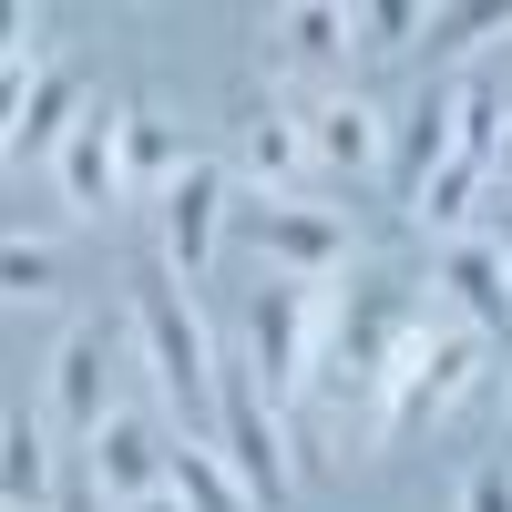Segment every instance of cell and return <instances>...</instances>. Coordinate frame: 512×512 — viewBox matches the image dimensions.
<instances>
[{
	"label": "cell",
	"mask_w": 512,
	"mask_h": 512,
	"mask_svg": "<svg viewBox=\"0 0 512 512\" xmlns=\"http://www.w3.org/2000/svg\"><path fill=\"white\" fill-rule=\"evenodd\" d=\"M103 369H113L103 328H72V338H62V359H52V420H62L72 441H93L103 420H113V400H103Z\"/></svg>",
	"instance_id": "cell-10"
},
{
	"label": "cell",
	"mask_w": 512,
	"mask_h": 512,
	"mask_svg": "<svg viewBox=\"0 0 512 512\" xmlns=\"http://www.w3.org/2000/svg\"><path fill=\"white\" fill-rule=\"evenodd\" d=\"M52 175H62L72 216H113V205H123V113L113 103H93V113L72 123V144L52 154Z\"/></svg>",
	"instance_id": "cell-7"
},
{
	"label": "cell",
	"mask_w": 512,
	"mask_h": 512,
	"mask_svg": "<svg viewBox=\"0 0 512 512\" xmlns=\"http://www.w3.org/2000/svg\"><path fill=\"white\" fill-rule=\"evenodd\" d=\"M492 31H512V0H482V11H431V52L461 62V52H482Z\"/></svg>",
	"instance_id": "cell-22"
},
{
	"label": "cell",
	"mask_w": 512,
	"mask_h": 512,
	"mask_svg": "<svg viewBox=\"0 0 512 512\" xmlns=\"http://www.w3.org/2000/svg\"><path fill=\"white\" fill-rule=\"evenodd\" d=\"M164 492H175L185 512H256L236 492V472L216 461V441H175V451H164Z\"/></svg>",
	"instance_id": "cell-15"
},
{
	"label": "cell",
	"mask_w": 512,
	"mask_h": 512,
	"mask_svg": "<svg viewBox=\"0 0 512 512\" xmlns=\"http://www.w3.org/2000/svg\"><path fill=\"white\" fill-rule=\"evenodd\" d=\"M41 52H21V62H0V154H11V134H21V113H31V93H41Z\"/></svg>",
	"instance_id": "cell-23"
},
{
	"label": "cell",
	"mask_w": 512,
	"mask_h": 512,
	"mask_svg": "<svg viewBox=\"0 0 512 512\" xmlns=\"http://www.w3.org/2000/svg\"><path fill=\"white\" fill-rule=\"evenodd\" d=\"M441 287L461 297V318H472V328H502V338H512V277H502L492 236H461L451 267H441Z\"/></svg>",
	"instance_id": "cell-13"
},
{
	"label": "cell",
	"mask_w": 512,
	"mask_h": 512,
	"mask_svg": "<svg viewBox=\"0 0 512 512\" xmlns=\"http://www.w3.org/2000/svg\"><path fill=\"white\" fill-rule=\"evenodd\" d=\"M31 52V11H21V0H0V62H21Z\"/></svg>",
	"instance_id": "cell-25"
},
{
	"label": "cell",
	"mask_w": 512,
	"mask_h": 512,
	"mask_svg": "<svg viewBox=\"0 0 512 512\" xmlns=\"http://www.w3.org/2000/svg\"><path fill=\"white\" fill-rule=\"evenodd\" d=\"M502 175H512V123H502Z\"/></svg>",
	"instance_id": "cell-29"
},
{
	"label": "cell",
	"mask_w": 512,
	"mask_h": 512,
	"mask_svg": "<svg viewBox=\"0 0 512 512\" xmlns=\"http://www.w3.org/2000/svg\"><path fill=\"white\" fill-rule=\"evenodd\" d=\"M62 287V256L41 236H0V297H52Z\"/></svg>",
	"instance_id": "cell-21"
},
{
	"label": "cell",
	"mask_w": 512,
	"mask_h": 512,
	"mask_svg": "<svg viewBox=\"0 0 512 512\" xmlns=\"http://www.w3.org/2000/svg\"><path fill=\"white\" fill-rule=\"evenodd\" d=\"M400 338H410V297L400 287H349V308L328 328V359L308 379H328V390H379V379L400 369Z\"/></svg>",
	"instance_id": "cell-4"
},
{
	"label": "cell",
	"mask_w": 512,
	"mask_h": 512,
	"mask_svg": "<svg viewBox=\"0 0 512 512\" xmlns=\"http://www.w3.org/2000/svg\"><path fill=\"white\" fill-rule=\"evenodd\" d=\"M246 349H256V390H267V400L308 390V369H318V287L308 277H256Z\"/></svg>",
	"instance_id": "cell-3"
},
{
	"label": "cell",
	"mask_w": 512,
	"mask_h": 512,
	"mask_svg": "<svg viewBox=\"0 0 512 512\" xmlns=\"http://www.w3.org/2000/svg\"><path fill=\"white\" fill-rule=\"evenodd\" d=\"M185 175V154H175V134H164L154 113H123V195H164Z\"/></svg>",
	"instance_id": "cell-18"
},
{
	"label": "cell",
	"mask_w": 512,
	"mask_h": 512,
	"mask_svg": "<svg viewBox=\"0 0 512 512\" xmlns=\"http://www.w3.org/2000/svg\"><path fill=\"white\" fill-rule=\"evenodd\" d=\"M461 512H512V461H482L472 492H461Z\"/></svg>",
	"instance_id": "cell-24"
},
{
	"label": "cell",
	"mask_w": 512,
	"mask_h": 512,
	"mask_svg": "<svg viewBox=\"0 0 512 512\" xmlns=\"http://www.w3.org/2000/svg\"><path fill=\"white\" fill-rule=\"evenodd\" d=\"M134 328H144L154 390L175 400L185 441H216V379H226V359H216V338H205V318H195V297H185L175 267H154V277L134 287Z\"/></svg>",
	"instance_id": "cell-1"
},
{
	"label": "cell",
	"mask_w": 512,
	"mask_h": 512,
	"mask_svg": "<svg viewBox=\"0 0 512 512\" xmlns=\"http://www.w3.org/2000/svg\"><path fill=\"white\" fill-rule=\"evenodd\" d=\"M451 154H461V113H451V93H441V82H431V93L400 113V164H390V175H400V195H420Z\"/></svg>",
	"instance_id": "cell-12"
},
{
	"label": "cell",
	"mask_w": 512,
	"mask_h": 512,
	"mask_svg": "<svg viewBox=\"0 0 512 512\" xmlns=\"http://www.w3.org/2000/svg\"><path fill=\"white\" fill-rule=\"evenodd\" d=\"M246 246H256V267H267V277H308V287L349 267V226H338L328 205H297V195L246 205Z\"/></svg>",
	"instance_id": "cell-5"
},
{
	"label": "cell",
	"mask_w": 512,
	"mask_h": 512,
	"mask_svg": "<svg viewBox=\"0 0 512 512\" xmlns=\"http://www.w3.org/2000/svg\"><path fill=\"white\" fill-rule=\"evenodd\" d=\"M410 31H431L420 0H359V11H349V41H359V52H400Z\"/></svg>",
	"instance_id": "cell-20"
},
{
	"label": "cell",
	"mask_w": 512,
	"mask_h": 512,
	"mask_svg": "<svg viewBox=\"0 0 512 512\" xmlns=\"http://www.w3.org/2000/svg\"><path fill=\"white\" fill-rule=\"evenodd\" d=\"M492 256H502V277H512V216H502V226H492Z\"/></svg>",
	"instance_id": "cell-28"
},
{
	"label": "cell",
	"mask_w": 512,
	"mask_h": 512,
	"mask_svg": "<svg viewBox=\"0 0 512 512\" xmlns=\"http://www.w3.org/2000/svg\"><path fill=\"white\" fill-rule=\"evenodd\" d=\"M154 216H164V267L195 287L205 256H216V226H226V164L216 154H185V175L154 195Z\"/></svg>",
	"instance_id": "cell-6"
},
{
	"label": "cell",
	"mask_w": 512,
	"mask_h": 512,
	"mask_svg": "<svg viewBox=\"0 0 512 512\" xmlns=\"http://www.w3.org/2000/svg\"><path fill=\"white\" fill-rule=\"evenodd\" d=\"M123 512H185V502L175 492H144V502H123Z\"/></svg>",
	"instance_id": "cell-27"
},
{
	"label": "cell",
	"mask_w": 512,
	"mask_h": 512,
	"mask_svg": "<svg viewBox=\"0 0 512 512\" xmlns=\"http://www.w3.org/2000/svg\"><path fill=\"white\" fill-rule=\"evenodd\" d=\"M277 31H287L308 62H338V52H359V41H349V11H328V0H297V11H277Z\"/></svg>",
	"instance_id": "cell-19"
},
{
	"label": "cell",
	"mask_w": 512,
	"mask_h": 512,
	"mask_svg": "<svg viewBox=\"0 0 512 512\" xmlns=\"http://www.w3.org/2000/svg\"><path fill=\"white\" fill-rule=\"evenodd\" d=\"M297 123H308V164H328V175H369V164L390 154V123H379V103H359V93H328Z\"/></svg>",
	"instance_id": "cell-8"
},
{
	"label": "cell",
	"mask_w": 512,
	"mask_h": 512,
	"mask_svg": "<svg viewBox=\"0 0 512 512\" xmlns=\"http://www.w3.org/2000/svg\"><path fill=\"white\" fill-rule=\"evenodd\" d=\"M216 461L236 472V492H246L256 512H277L287 482H297L287 431H277V400L256 390V369H226V379H216Z\"/></svg>",
	"instance_id": "cell-2"
},
{
	"label": "cell",
	"mask_w": 512,
	"mask_h": 512,
	"mask_svg": "<svg viewBox=\"0 0 512 512\" xmlns=\"http://www.w3.org/2000/svg\"><path fill=\"white\" fill-rule=\"evenodd\" d=\"M52 512H113V502L93 492V472H82V482H62V502H52Z\"/></svg>",
	"instance_id": "cell-26"
},
{
	"label": "cell",
	"mask_w": 512,
	"mask_h": 512,
	"mask_svg": "<svg viewBox=\"0 0 512 512\" xmlns=\"http://www.w3.org/2000/svg\"><path fill=\"white\" fill-rule=\"evenodd\" d=\"M236 154H246V175L267 185V195H287V185H297V164H308V123H297V113H256Z\"/></svg>",
	"instance_id": "cell-16"
},
{
	"label": "cell",
	"mask_w": 512,
	"mask_h": 512,
	"mask_svg": "<svg viewBox=\"0 0 512 512\" xmlns=\"http://www.w3.org/2000/svg\"><path fill=\"white\" fill-rule=\"evenodd\" d=\"M82 113H93V103H82V82L52 62V72H41V93H31V113H21V134H11V164H31V154H62Z\"/></svg>",
	"instance_id": "cell-14"
},
{
	"label": "cell",
	"mask_w": 512,
	"mask_h": 512,
	"mask_svg": "<svg viewBox=\"0 0 512 512\" xmlns=\"http://www.w3.org/2000/svg\"><path fill=\"white\" fill-rule=\"evenodd\" d=\"M62 482H52V431H41L31 410L0 420V512H52Z\"/></svg>",
	"instance_id": "cell-11"
},
{
	"label": "cell",
	"mask_w": 512,
	"mask_h": 512,
	"mask_svg": "<svg viewBox=\"0 0 512 512\" xmlns=\"http://www.w3.org/2000/svg\"><path fill=\"white\" fill-rule=\"evenodd\" d=\"M482 185H492V164H482V154H451L441 175L410 195V216H420V226H441V236H461V226H472V195H482Z\"/></svg>",
	"instance_id": "cell-17"
},
{
	"label": "cell",
	"mask_w": 512,
	"mask_h": 512,
	"mask_svg": "<svg viewBox=\"0 0 512 512\" xmlns=\"http://www.w3.org/2000/svg\"><path fill=\"white\" fill-rule=\"evenodd\" d=\"M93 492L123 512V502H144V492H164V441L144 431L134 410H113L103 431H93Z\"/></svg>",
	"instance_id": "cell-9"
}]
</instances>
